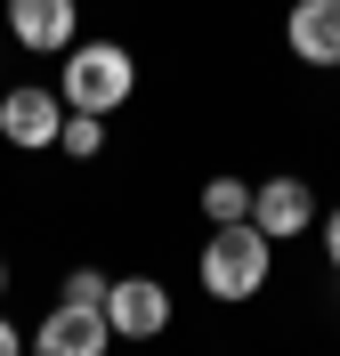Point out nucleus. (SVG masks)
Returning a JSON list of instances; mask_svg holds the SVG:
<instances>
[{
    "mask_svg": "<svg viewBox=\"0 0 340 356\" xmlns=\"http://www.w3.org/2000/svg\"><path fill=\"white\" fill-rule=\"evenodd\" d=\"M324 251H332V275H340V211L324 219Z\"/></svg>",
    "mask_w": 340,
    "mask_h": 356,
    "instance_id": "13",
    "label": "nucleus"
},
{
    "mask_svg": "<svg viewBox=\"0 0 340 356\" xmlns=\"http://www.w3.org/2000/svg\"><path fill=\"white\" fill-rule=\"evenodd\" d=\"M106 291H113L106 267H73V275H65V300H73V308H106Z\"/></svg>",
    "mask_w": 340,
    "mask_h": 356,
    "instance_id": "11",
    "label": "nucleus"
},
{
    "mask_svg": "<svg viewBox=\"0 0 340 356\" xmlns=\"http://www.w3.org/2000/svg\"><path fill=\"white\" fill-rule=\"evenodd\" d=\"M203 219H211V227L251 219V186H243V178H211V186H203Z\"/></svg>",
    "mask_w": 340,
    "mask_h": 356,
    "instance_id": "9",
    "label": "nucleus"
},
{
    "mask_svg": "<svg viewBox=\"0 0 340 356\" xmlns=\"http://www.w3.org/2000/svg\"><path fill=\"white\" fill-rule=\"evenodd\" d=\"M106 340H113L106 308H73V300H57L24 348H33V356H106Z\"/></svg>",
    "mask_w": 340,
    "mask_h": 356,
    "instance_id": "5",
    "label": "nucleus"
},
{
    "mask_svg": "<svg viewBox=\"0 0 340 356\" xmlns=\"http://www.w3.org/2000/svg\"><path fill=\"white\" fill-rule=\"evenodd\" d=\"M0 356H24V332L8 324V316H0Z\"/></svg>",
    "mask_w": 340,
    "mask_h": 356,
    "instance_id": "12",
    "label": "nucleus"
},
{
    "mask_svg": "<svg viewBox=\"0 0 340 356\" xmlns=\"http://www.w3.org/2000/svg\"><path fill=\"white\" fill-rule=\"evenodd\" d=\"M0 291H8V259H0Z\"/></svg>",
    "mask_w": 340,
    "mask_h": 356,
    "instance_id": "14",
    "label": "nucleus"
},
{
    "mask_svg": "<svg viewBox=\"0 0 340 356\" xmlns=\"http://www.w3.org/2000/svg\"><path fill=\"white\" fill-rule=\"evenodd\" d=\"M57 146H65L73 162H90L97 146H106V113H65V130H57Z\"/></svg>",
    "mask_w": 340,
    "mask_h": 356,
    "instance_id": "10",
    "label": "nucleus"
},
{
    "mask_svg": "<svg viewBox=\"0 0 340 356\" xmlns=\"http://www.w3.org/2000/svg\"><path fill=\"white\" fill-rule=\"evenodd\" d=\"M57 130H65V97H57V89L17 81L8 97H0V138H8V146L41 154V146H57Z\"/></svg>",
    "mask_w": 340,
    "mask_h": 356,
    "instance_id": "3",
    "label": "nucleus"
},
{
    "mask_svg": "<svg viewBox=\"0 0 340 356\" xmlns=\"http://www.w3.org/2000/svg\"><path fill=\"white\" fill-rule=\"evenodd\" d=\"M308 219H316L308 178H268V186H251V227H259L268 243H292V235H308Z\"/></svg>",
    "mask_w": 340,
    "mask_h": 356,
    "instance_id": "6",
    "label": "nucleus"
},
{
    "mask_svg": "<svg viewBox=\"0 0 340 356\" xmlns=\"http://www.w3.org/2000/svg\"><path fill=\"white\" fill-rule=\"evenodd\" d=\"M73 24H81L73 0H8V33L24 49H73Z\"/></svg>",
    "mask_w": 340,
    "mask_h": 356,
    "instance_id": "8",
    "label": "nucleus"
},
{
    "mask_svg": "<svg viewBox=\"0 0 340 356\" xmlns=\"http://www.w3.org/2000/svg\"><path fill=\"white\" fill-rule=\"evenodd\" d=\"M284 41H292L300 65H340V0H300Z\"/></svg>",
    "mask_w": 340,
    "mask_h": 356,
    "instance_id": "7",
    "label": "nucleus"
},
{
    "mask_svg": "<svg viewBox=\"0 0 340 356\" xmlns=\"http://www.w3.org/2000/svg\"><path fill=\"white\" fill-rule=\"evenodd\" d=\"M130 89H138V65L122 41H73L65 49V81H57L65 113H113V106H130Z\"/></svg>",
    "mask_w": 340,
    "mask_h": 356,
    "instance_id": "1",
    "label": "nucleus"
},
{
    "mask_svg": "<svg viewBox=\"0 0 340 356\" xmlns=\"http://www.w3.org/2000/svg\"><path fill=\"white\" fill-rule=\"evenodd\" d=\"M268 259H275V243L251 219L211 227V243H203V291H211V300H259V291H268Z\"/></svg>",
    "mask_w": 340,
    "mask_h": 356,
    "instance_id": "2",
    "label": "nucleus"
},
{
    "mask_svg": "<svg viewBox=\"0 0 340 356\" xmlns=\"http://www.w3.org/2000/svg\"><path fill=\"white\" fill-rule=\"evenodd\" d=\"M106 324H113V340H162L170 332V291H162L154 275H113Z\"/></svg>",
    "mask_w": 340,
    "mask_h": 356,
    "instance_id": "4",
    "label": "nucleus"
}]
</instances>
